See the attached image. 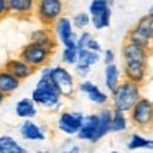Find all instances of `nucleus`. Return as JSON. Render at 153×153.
Segmentation results:
<instances>
[{
    "instance_id": "nucleus-1",
    "label": "nucleus",
    "mask_w": 153,
    "mask_h": 153,
    "mask_svg": "<svg viewBox=\"0 0 153 153\" xmlns=\"http://www.w3.org/2000/svg\"><path fill=\"white\" fill-rule=\"evenodd\" d=\"M31 100L48 110H59L63 105V97L50 76H40L31 92Z\"/></svg>"
},
{
    "instance_id": "nucleus-2",
    "label": "nucleus",
    "mask_w": 153,
    "mask_h": 153,
    "mask_svg": "<svg viewBox=\"0 0 153 153\" xmlns=\"http://www.w3.org/2000/svg\"><path fill=\"white\" fill-rule=\"evenodd\" d=\"M114 96V109L122 110V112H130L132 107L140 99V84L132 82V81H123L117 86V89L112 92Z\"/></svg>"
},
{
    "instance_id": "nucleus-3",
    "label": "nucleus",
    "mask_w": 153,
    "mask_h": 153,
    "mask_svg": "<svg viewBox=\"0 0 153 153\" xmlns=\"http://www.w3.org/2000/svg\"><path fill=\"white\" fill-rule=\"evenodd\" d=\"M64 13V4L63 0H36V15L38 22L43 27H53V23Z\"/></svg>"
},
{
    "instance_id": "nucleus-4",
    "label": "nucleus",
    "mask_w": 153,
    "mask_h": 153,
    "mask_svg": "<svg viewBox=\"0 0 153 153\" xmlns=\"http://www.w3.org/2000/svg\"><path fill=\"white\" fill-rule=\"evenodd\" d=\"M53 53H54L53 50L45 48V46H41V45L27 43L20 50V58L23 61H27L31 68L40 69V68L46 66V64L50 63V59L53 58Z\"/></svg>"
},
{
    "instance_id": "nucleus-5",
    "label": "nucleus",
    "mask_w": 153,
    "mask_h": 153,
    "mask_svg": "<svg viewBox=\"0 0 153 153\" xmlns=\"http://www.w3.org/2000/svg\"><path fill=\"white\" fill-rule=\"evenodd\" d=\"M127 40L140 45V46L148 48L150 41L153 40V15H146V17L140 18L135 27L128 31Z\"/></svg>"
},
{
    "instance_id": "nucleus-6",
    "label": "nucleus",
    "mask_w": 153,
    "mask_h": 153,
    "mask_svg": "<svg viewBox=\"0 0 153 153\" xmlns=\"http://www.w3.org/2000/svg\"><path fill=\"white\" fill-rule=\"evenodd\" d=\"M50 77L54 82V86L58 87L61 97H73L74 96V92H76V82H74V77L69 73V69H66L64 66H51Z\"/></svg>"
},
{
    "instance_id": "nucleus-7",
    "label": "nucleus",
    "mask_w": 153,
    "mask_h": 153,
    "mask_svg": "<svg viewBox=\"0 0 153 153\" xmlns=\"http://www.w3.org/2000/svg\"><path fill=\"white\" fill-rule=\"evenodd\" d=\"M53 33L54 36L58 38L61 45L64 48H76V33H74V27H73V22L71 18L68 17H59L56 22L53 23Z\"/></svg>"
},
{
    "instance_id": "nucleus-8",
    "label": "nucleus",
    "mask_w": 153,
    "mask_h": 153,
    "mask_svg": "<svg viewBox=\"0 0 153 153\" xmlns=\"http://www.w3.org/2000/svg\"><path fill=\"white\" fill-rule=\"evenodd\" d=\"M132 122L140 128H148L153 123V102L140 97L137 104L132 107Z\"/></svg>"
},
{
    "instance_id": "nucleus-9",
    "label": "nucleus",
    "mask_w": 153,
    "mask_h": 153,
    "mask_svg": "<svg viewBox=\"0 0 153 153\" xmlns=\"http://www.w3.org/2000/svg\"><path fill=\"white\" fill-rule=\"evenodd\" d=\"M84 115L81 112H61L58 119V128L66 135H74L82 125Z\"/></svg>"
},
{
    "instance_id": "nucleus-10",
    "label": "nucleus",
    "mask_w": 153,
    "mask_h": 153,
    "mask_svg": "<svg viewBox=\"0 0 153 153\" xmlns=\"http://www.w3.org/2000/svg\"><path fill=\"white\" fill-rule=\"evenodd\" d=\"M123 63H146L148 61V48L140 46L127 40L122 46Z\"/></svg>"
},
{
    "instance_id": "nucleus-11",
    "label": "nucleus",
    "mask_w": 153,
    "mask_h": 153,
    "mask_svg": "<svg viewBox=\"0 0 153 153\" xmlns=\"http://www.w3.org/2000/svg\"><path fill=\"white\" fill-rule=\"evenodd\" d=\"M4 69H7L8 73H12L20 81L28 79V77H31L36 73V69L31 68L30 64H28L27 61H23L22 58H10V59H7L4 64Z\"/></svg>"
},
{
    "instance_id": "nucleus-12",
    "label": "nucleus",
    "mask_w": 153,
    "mask_h": 153,
    "mask_svg": "<svg viewBox=\"0 0 153 153\" xmlns=\"http://www.w3.org/2000/svg\"><path fill=\"white\" fill-rule=\"evenodd\" d=\"M30 43H36V45H41L45 48H50V50H56L58 46V38L54 36V33L50 30L48 27H41V28H36L30 33Z\"/></svg>"
},
{
    "instance_id": "nucleus-13",
    "label": "nucleus",
    "mask_w": 153,
    "mask_h": 153,
    "mask_svg": "<svg viewBox=\"0 0 153 153\" xmlns=\"http://www.w3.org/2000/svg\"><path fill=\"white\" fill-rule=\"evenodd\" d=\"M8 5V13L15 17L28 18L35 13L36 8V0H7Z\"/></svg>"
},
{
    "instance_id": "nucleus-14",
    "label": "nucleus",
    "mask_w": 153,
    "mask_h": 153,
    "mask_svg": "<svg viewBox=\"0 0 153 153\" xmlns=\"http://www.w3.org/2000/svg\"><path fill=\"white\" fill-rule=\"evenodd\" d=\"M20 135L25 140H30V142H41V140L46 138L45 130L38 123L31 122V119H25V122L20 127Z\"/></svg>"
},
{
    "instance_id": "nucleus-15",
    "label": "nucleus",
    "mask_w": 153,
    "mask_h": 153,
    "mask_svg": "<svg viewBox=\"0 0 153 153\" xmlns=\"http://www.w3.org/2000/svg\"><path fill=\"white\" fill-rule=\"evenodd\" d=\"M97 125H99V115H97V114L84 115L82 125H81L79 132H77V138L92 142L94 135H96V130H97Z\"/></svg>"
},
{
    "instance_id": "nucleus-16",
    "label": "nucleus",
    "mask_w": 153,
    "mask_h": 153,
    "mask_svg": "<svg viewBox=\"0 0 153 153\" xmlns=\"http://www.w3.org/2000/svg\"><path fill=\"white\" fill-rule=\"evenodd\" d=\"M123 74L127 81L143 82L146 77V63H123Z\"/></svg>"
},
{
    "instance_id": "nucleus-17",
    "label": "nucleus",
    "mask_w": 153,
    "mask_h": 153,
    "mask_svg": "<svg viewBox=\"0 0 153 153\" xmlns=\"http://www.w3.org/2000/svg\"><path fill=\"white\" fill-rule=\"evenodd\" d=\"M79 91L89 97L91 102H96V104H99V105H102V104H105L107 100H109V96H107L105 92H102V91H100L94 82H91V81H82V82L79 84Z\"/></svg>"
},
{
    "instance_id": "nucleus-18",
    "label": "nucleus",
    "mask_w": 153,
    "mask_h": 153,
    "mask_svg": "<svg viewBox=\"0 0 153 153\" xmlns=\"http://www.w3.org/2000/svg\"><path fill=\"white\" fill-rule=\"evenodd\" d=\"M20 84H22V81L17 79L12 73H8L4 68L0 69V92L2 94H5L7 97L12 96V94L20 87Z\"/></svg>"
},
{
    "instance_id": "nucleus-19",
    "label": "nucleus",
    "mask_w": 153,
    "mask_h": 153,
    "mask_svg": "<svg viewBox=\"0 0 153 153\" xmlns=\"http://www.w3.org/2000/svg\"><path fill=\"white\" fill-rule=\"evenodd\" d=\"M112 112H114V110H110V109H102V110H100V114H97V115H99V125H97V130H96V135H94V138H92V143L94 142H99L104 135H107V133L110 132Z\"/></svg>"
},
{
    "instance_id": "nucleus-20",
    "label": "nucleus",
    "mask_w": 153,
    "mask_h": 153,
    "mask_svg": "<svg viewBox=\"0 0 153 153\" xmlns=\"http://www.w3.org/2000/svg\"><path fill=\"white\" fill-rule=\"evenodd\" d=\"M15 114H17L20 119H33L38 114L36 110V104L31 100V97H25V99H20L15 105Z\"/></svg>"
},
{
    "instance_id": "nucleus-21",
    "label": "nucleus",
    "mask_w": 153,
    "mask_h": 153,
    "mask_svg": "<svg viewBox=\"0 0 153 153\" xmlns=\"http://www.w3.org/2000/svg\"><path fill=\"white\" fill-rule=\"evenodd\" d=\"M104 77H105V86L110 92L117 89V86L120 84V69L117 68L115 63L105 64V69H104Z\"/></svg>"
},
{
    "instance_id": "nucleus-22",
    "label": "nucleus",
    "mask_w": 153,
    "mask_h": 153,
    "mask_svg": "<svg viewBox=\"0 0 153 153\" xmlns=\"http://www.w3.org/2000/svg\"><path fill=\"white\" fill-rule=\"evenodd\" d=\"M100 61V56L97 51H91L87 48H82V50H77V63L86 64V66H94L96 63Z\"/></svg>"
},
{
    "instance_id": "nucleus-23",
    "label": "nucleus",
    "mask_w": 153,
    "mask_h": 153,
    "mask_svg": "<svg viewBox=\"0 0 153 153\" xmlns=\"http://www.w3.org/2000/svg\"><path fill=\"white\" fill-rule=\"evenodd\" d=\"M91 23L94 25L96 30H104V28H107L110 25V8H107V10L100 12V13H97V15H92V17H91Z\"/></svg>"
},
{
    "instance_id": "nucleus-24",
    "label": "nucleus",
    "mask_w": 153,
    "mask_h": 153,
    "mask_svg": "<svg viewBox=\"0 0 153 153\" xmlns=\"http://www.w3.org/2000/svg\"><path fill=\"white\" fill-rule=\"evenodd\" d=\"M125 128H127L125 112L115 109L112 112V123H110V130H112V132H123Z\"/></svg>"
},
{
    "instance_id": "nucleus-25",
    "label": "nucleus",
    "mask_w": 153,
    "mask_h": 153,
    "mask_svg": "<svg viewBox=\"0 0 153 153\" xmlns=\"http://www.w3.org/2000/svg\"><path fill=\"white\" fill-rule=\"evenodd\" d=\"M137 148H148V150H153V140H146L143 138L142 135H132L128 142V150H137Z\"/></svg>"
},
{
    "instance_id": "nucleus-26",
    "label": "nucleus",
    "mask_w": 153,
    "mask_h": 153,
    "mask_svg": "<svg viewBox=\"0 0 153 153\" xmlns=\"http://www.w3.org/2000/svg\"><path fill=\"white\" fill-rule=\"evenodd\" d=\"M61 61H63V64L74 66L77 63V48H64L61 53Z\"/></svg>"
},
{
    "instance_id": "nucleus-27",
    "label": "nucleus",
    "mask_w": 153,
    "mask_h": 153,
    "mask_svg": "<svg viewBox=\"0 0 153 153\" xmlns=\"http://www.w3.org/2000/svg\"><path fill=\"white\" fill-rule=\"evenodd\" d=\"M71 22H73L74 28H77V30H84V28L91 23V15L86 13V12H79V13L74 15Z\"/></svg>"
},
{
    "instance_id": "nucleus-28",
    "label": "nucleus",
    "mask_w": 153,
    "mask_h": 153,
    "mask_svg": "<svg viewBox=\"0 0 153 153\" xmlns=\"http://www.w3.org/2000/svg\"><path fill=\"white\" fill-rule=\"evenodd\" d=\"M107 8H110V5H109L107 0H91V4H89V15L92 17V15H97V13H100V12L107 10Z\"/></svg>"
},
{
    "instance_id": "nucleus-29",
    "label": "nucleus",
    "mask_w": 153,
    "mask_h": 153,
    "mask_svg": "<svg viewBox=\"0 0 153 153\" xmlns=\"http://www.w3.org/2000/svg\"><path fill=\"white\" fill-rule=\"evenodd\" d=\"M91 38H92V35H91L89 31H82V33L77 36V40H76V48H77V50H82V48H86Z\"/></svg>"
},
{
    "instance_id": "nucleus-30",
    "label": "nucleus",
    "mask_w": 153,
    "mask_h": 153,
    "mask_svg": "<svg viewBox=\"0 0 153 153\" xmlns=\"http://www.w3.org/2000/svg\"><path fill=\"white\" fill-rule=\"evenodd\" d=\"M15 143H17V140H15L13 137H10V135H2V137H0V145H2V150L12 148Z\"/></svg>"
},
{
    "instance_id": "nucleus-31",
    "label": "nucleus",
    "mask_w": 153,
    "mask_h": 153,
    "mask_svg": "<svg viewBox=\"0 0 153 153\" xmlns=\"http://www.w3.org/2000/svg\"><path fill=\"white\" fill-rule=\"evenodd\" d=\"M74 66H76V74L81 77H86L91 73V66H86V64H81V63H76Z\"/></svg>"
},
{
    "instance_id": "nucleus-32",
    "label": "nucleus",
    "mask_w": 153,
    "mask_h": 153,
    "mask_svg": "<svg viewBox=\"0 0 153 153\" xmlns=\"http://www.w3.org/2000/svg\"><path fill=\"white\" fill-rule=\"evenodd\" d=\"M87 50H91V51H97V53H100V45H99V41L97 40H94V38H91L89 40V43H87Z\"/></svg>"
},
{
    "instance_id": "nucleus-33",
    "label": "nucleus",
    "mask_w": 153,
    "mask_h": 153,
    "mask_svg": "<svg viewBox=\"0 0 153 153\" xmlns=\"http://www.w3.org/2000/svg\"><path fill=\"white\" fill-rule=\"evenodd\" d=\"M8 15V5H7V0H0V20L4 17Z\"/></svg>"
},
{
    "instance_id": "nucleus-34",
    "label": "nucleus",
    "mask_w": 153,
    "mask_h": 153,
    "mask_svg": "<svg viewBox=\"0 0 153 153\" xmlns=\"http://www.w3.org/2000/svg\"><path fill=\"white\" fill-rule=\"evenodd\" d=\"M114 59H115V54H114L112 50H105V53H104V63L105 64H110L114 63Z\"/></svg>"
},
{
    "instance_id": "nucleus-35",
    "label": "nucleus",
    "mask_w": 153,
    "mask_h": 153,
    "mask_svg": "<svg viewBox=\"0 0 153 153\" xmlns=\"http://www.w3.org/2000/svg\"><path fill=\"white\" fill-rule=\"evenodd\" d=\"M63 153H81V148L77 145H73L71 148H68V150H64Z\"/></svg>"
},
{
    "instance_id": "nucleus-36",
    "label": "nucleus",
    "mask_w": 153,
    "mask_h": 153,
    "mask_svg": "<svg viewBox=\"0 0 153 153\" xmlns=\"http://www.w3.org/2000/svg\"><path fill=\"white\" fill-rule=\"evenodd\" d=\"M7 99V96H5V94H2L0 92V105H2V104H4V100Z\"/></svg>"
},
{
    "instance_id": "nucleus-37",
    "label": "nucleus",
    "mask_w": 153,
    "mask_h": 153,
    "mask_svg": "<svg viewBox=\"0 0 153 153\" xmlns=\"http://www.w3.org/2000/svg\"><path fill=\"white\" fill-rule=\"evenodd\" d=\"M148 15H153V5H152V8H150V12H148Z\"/></svg>"
},
{
    "instance_id": "nucleus-38",
    "label": "nucleus",
    "mask_w": 153,
    "mask_h": 153,
    "mask_svg": "<svg viewBox=\"0 0 153 153\" xmlns=\"http://www.w3.org/2000/svg\"><path fill=\"white\" fill-rule=\"evenodd\" d=\"M35 153H50V152H35Z\"/></svg>"
},
{
    "instance_id": "nucleus-39",
    "label": "nucleus",
    "mask_w": 153,
    "mask_h": 153,
    "mask_svg": "<svg viewBox=\"0 0 153 153\" xmlns=\"http://www.w3.org/2000/svg\"><path fill=\"white\" fill-rule=\"evenodd\" d=\"M112 153H119V152H112Z\"/></svg>"
},
{
    "instance_id": "nucleus-40",
    "label": "nucleus",
    "mask_w": 153,
    "mask_h": 153,
    "mask_svg": "<svg viewBox=\"0 0 153 153\" xmlns=\"http://www.w3.org/2000/svg\"><path fill=\"white\" fill-rule=\"evenodd\" d=\"M0 150H2V145H0Z\"/></svg>"
}]
</instances>
